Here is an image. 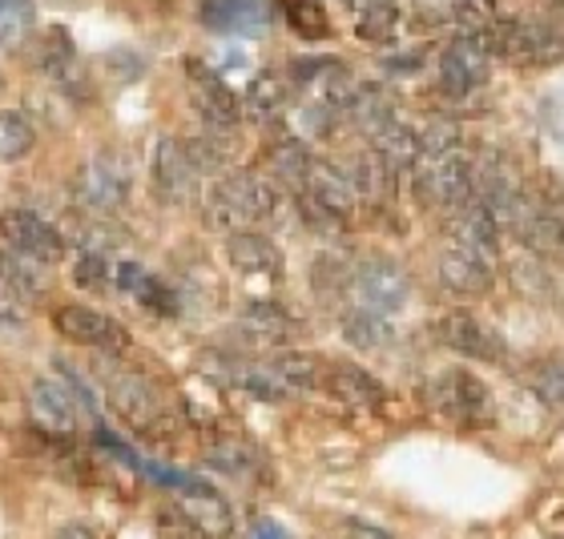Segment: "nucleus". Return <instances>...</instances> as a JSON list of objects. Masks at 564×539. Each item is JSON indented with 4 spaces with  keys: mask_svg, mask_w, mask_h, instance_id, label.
Instances as JSON below:
<instances>
[{
    "mask_svg": "<svg viewBox=\"0 0 564 539\" xmlns=\"http://www.w3.org/2000/svg\"><path fill=\"white\" fill-rule=\"evenodd\" d=\"M274 210H279V194L267 177L254 174H226L210 186V198H206V213L218 230H254V226L271 222Z\"/></svg>",
    "mask_w": 564,
    "mask_h": 539,
    "instance_id": "1",
    "label": "nucleus"
},
{
    "mask_svg": "<svg viewBox=\"0 0 564 539\" xmlns=\"http://www.w3.org/2000/svg\"><path fill=\"white\" fill-rule=\"evenodd\" d=\"M412 169H415V198L423 206L456 213L459 206L471 201V157L459 145L447 153H423Z\"/></svg>",
    "mask_w": 564,
    "mask_h": 539,
    "instance_id": "2",
    "label": "nucleus"
},
{
    "mask_svg": "<svg viewBox=\"0 0 564 539\" xmlns=\"http://www.w3.org/2000/svg\"><path fill=\"white\" fill-rule=\"evenodd\" d=\"M476 45L488 57H505L517 65H549V61L564 57V36L529 21H488L476 36Z\"/></svg>",
    "mask_w": 564,
    "mask_h": 539,
    "instance_id": "3",
    "label": "nucleus"
},
{
    "mask_svg": "<svg viewBox=\"0 0 564 539\" xmlns=\"http://www.w3.org/2000/svg\"><path fill=\"white\" fill-rule=\"evenodd\" d=\"M73 194L85 210L97 213V218H109L118 213L126 201H130V165L121 153H97L77 169V182H73Z\"/></svg>",
    "mask_w": 564,
    "mask_h": 539,
    "instance_id": "4",
    "label": "nucleus"
},
{
    "mask_svg": "<svg viewBox=\"0 0 564 539\" xmlns=\"http://www.w3.org/2000/svg\"><path fill=\"white\" fill-rule=\"evenodd\" d=\"M408 290H412V282H408L400 262H391V258L359 262V266L351 270V286H347L355 306H359V310H371V315H379V318L403 310Z\"/></svg>",
    "mask_w": 564,
    "mask_h": 539,
    "instance_id": "5",
    "label": "nucleus"
},
{
    "mask_svg": "<svg viewBox=\"0 0 564 539\" xmlns=\"http://www.w3.org/2000/svg\"><path fill=\"white\" fill-rule=\"evenodd\" d=\"M106 395L109 407L118 410V419L130 427V431L145 435V439H158L165 435V407L158 399V391L145 383L133 371H113L106 375Z\"/></svg>",
    "mask_w": 564,
    "mask_h": 539,
    "instance_id": "6",
    "label": "nucleus"
},
{
    "mask_svg": "<svg viewBox=\"0 0 564 539\" xmlns=\"http://www.w3.org/2000/svg\"><path fill=\"white\" fill-rule=\"evenodd\" d=\"M427 403H432L435 415H444V419L459 422V427H480L492 415L488 387L476 375H468V371H444V375H435L432 387H427Z\"/></svg>",
    "mask_w": 564,
    "mask_h": 539,
    "instance_id": "7",
    "label": "nucleus"
},
{
    "mask_svg": "<svg viewBox=\"0 0 564 539\" xmlns=\"http://www.w3.org/2000/svg\"><path fill=\"white\" fill-rule=\"evenodd\" d=\"M53 327H57L61 339L77 342V346H94V351H106V354H121L130 346V334L121 327L118 318L101 315L94 306H57L53 310Z\"/></svg>",
    "mask_w": 564,
    "mask_h": 539,
    "instance_id": "8",
    "label": "nucleus"
},
{
    "mask_svg": "<svg viewBox=\"0 0 564 539\" xmlns=\"http://www.w3.org/2000/svg\"><path fill=\"white\" fill-rule=\"evenodd\" d=\"M0 242H4V250L24 254V258L41 262V266L65 258V238H61L45 218H36L33 210L0 213Z\"/></svg>",
    "mask_w": 564,
    "mask_h": 539,
    "instance_id": "9",
    "label": "nucleus"
},
{
    "mask_svg": "<svg viewBox=\"0 0 564 539\" xmlns=\"http://www.w3.org/2000/svg\"><path fill=\"white\" fill-rule=\"evenodd\" d=\"M186 77H189V97H194V109L198 118L206 121L210 133H230L242 118V106H238L235 89L202 61H186Z\"/></svg>",
    "mask_w": 564,
    "mask_h": 539,
    "instance_id": "10",
    "label": "nucleus"
},
{
    "mask_svg": "<svg viewBox=\"0 0 564 539\" xmlns=\"http://www.w3.org/2000/svg\"><path fill=\"white\" fill-rule=\"evenodd\" d=\"M29 419L36 422L41 435L73 439L77 427H82V403L57 378H36L33 391H29Z\"/></svg>",
    "mask_w": 564,
    "mask_h": 539,
    "instance_id": "11",
    "label": "nucleus"
},
{
    "mask_svg": "<svg viewBox=\"0 0 564 539\" xmlns=\"http://www.w3.org/2000/svg\"><path fill=\"white\" fill-rule=\"evenodd\" d=\"M435 339L444 342L447 351L464 354V359H480V363H500L505 359V339L496 334L488 322L471 315V310H452L435 322Z\"/></svg>",
    "mask_w": 564,
    "mask_h": 539,
    "instance_id": "12",
    "label": "nucleus"
},
{
    "mask_svg": "<svg viewBox=\"0 0 564 539\" xmlns=\"http://www.w3.org/2000/svg\"><path fill=\"white\" fill-rule=\"evenodd\" d=\"M153 186H158V194L165 201H174V206H186L198 194V169H194L182 141L162 138L153 145Z\"/></svg>",
    "mask_w": 564,
    "mask_h": 539,
    "instance_id": "13",
    "label": "nucleus"
},
{
    "mask_svg": "<svg viewBox=\"0 0 564 539\" xmlns=\"http://www.w3.org/2000/svg\"><path fill=\"white\" fill-rule=\"evenodd\" d=\"M488 53H484L471 36H456L452 45L440 53V89L452 97H468L488 81Z\"/></svg>",
    "mask_w": 564,
    "mask_h": 539,
    "instance_id": "14",
    "label": "nucleus"
},
{
    "mask_svg": "<svg viewBox=\"0 0 564 539\" xmlns=\"http://www.w3.org/2000/svg\"><path fill=\"white\" fill-rule=\"evenodd\" d=\"M447 234H452V246L468 250V254H476L484 262H492L500 254V226L492 222V213L484 210L480 201L459 206L452 213V222H447Z\"/></svg>",
    "mask_w": 564,
    "mask_h": 539,
    "instance_id": "15",
    "label": "nucleus"
},
{
    "mask_svg": "<svg viewBox=\"0 0 564 539\" xmlns=\"http://www.w3.org/2000/svg\"><path fill=\"white\" fill-rule=\"evenodd\" d=\"M235 334L242 346H286L299 334V322L274 302H250L235 322Z\"/></svg>",
    "mask_w": 564,
    "mask_h": 539,
    "instance_id": "16",
    "label": "nucleus"
},
{
    "mask_svg": "<svg viewBox=\"0 0 564 539\" xmlns=\"http://www.w3.org/2000/svg\"><path fill=\"white\" fill-rule=\"evenodd\" d=\"M202 24L214 33L254 36L271 24V0H206Z\"/></svg>",
    "mask_w": 564,
    "mask_h": 539,
    "instance_id": "17",
    "label": "nucleus"
},
{
    "mask_svg": "<svg viewBox=\"0 0 564 539\" xmlns=\"http://www.w3.org/2000/svg\"><path fill=\"white\" fill-rule=\"evenodd\" d=\"M323 387H327L343 407H355V410H376L388 399V391L379 387V378L367 375L364 366H355V363H327Z\"/></svg>",
    "mask_w": 564,
    "mask_h": 539,
    "instance_id": "18",
    "label": "nucleus"
},
{
    "mask_svg": "<svg viewBox=\"0 0 564 539\" xmlns=\"http://www.w3.org/2000/svg\"><path fill=\"white\" fill-rule=\"evenodd\" d=\"M303 194L315 201V206H323L330 218H339V222H347V218L355 213V206H359V194H355V186L347 182L343 165L315 162L311 165V177H306Z\"/></svg>",
    "mask_w": 564,
    "mask_h": 539,
    "instance_id": "19",
    "label": "nucleus"
},
{
    "mask_svg": "<svg viewBox=\"0 0 564 539\" xmlns=\"http://www.w3.org/2000/svg\"><path fill=\"white\" fill-rule=\"evenodd\" d=\"M440 282L452 294H459V298H476V294H484L492 286V262L452 246L440 254Z\"/></svg>",
    "mask_w": 564,
    "mask_h": 539,
    "instance_id": "20",
    "label": "nucleus"
},
{
    "mask_svg": "<svg viewBox=\"0 0 564 539\" xmlns=\"http://www.w3.org/2000/svg\"><path fill=\"white\" fill-rule=\"evenodd\" d=\"M226 258L235 262V270L242 274H282V254L271 238H262L259 230H238V234L226 238Z\"/></svg>",
    "mask_w": 564,
    "mask_h": 539,
    "instance_id": "21",
    "label": "nucleus"
},
{
    "mask_svg": "<svg viewBox=\"0 0 564 539\" xmlns=\"http://www.w3.org/2000/svg\"><path fill=\"white\" fill-rule=\"evenodd\" d=\"M520 238V246L529 250V254H536V258H553V254H561L564 246V226L561 218H556L553 210H544V206H532L520 213V222L512 226Z\"/></svg>",
    "mask_w": 564,
    "mask_h": 539,
    "instance_id": "22",
    "label": "nucleus"
},
{
    "mask_svg": "<svg viewBox=\"0 0 564 539\" xmlns=\"http://www.w3.org/2000/svg\"><path fill=\"white\" fill-rule=\"evenodd\" d=\"M347 118L359 133L367 138H376L383 133L388 125H395V97L383 89V85H359L351 97V106H347Z\"/></svg>",
    "mask_w": 564,
    "mask_h": 539,
    "instance_id": "23",
    "label": "nucleus"
},
{
    "mask_svg": "<svg viewBox=\"0 0 564 539\" xmlns=\"http://www.w3.org/2000/svg\"><path fill=\"white\" fill-rule=\"evenodd\" d=\"M286 106H291V85L282 81L279 73H259V77L247 85V97H242V113L254 118L259 125L282 121Z\"/></svg>",
    "mask_w": 564,
    "mask_h": 539,
    "instance_id": "24",
    "label": "nucleus"
},
{
    "mask_svg": "<svg viewBox=\"0 0 564 539\" xmlns=\"http://www.w3.org/2000/svg\"><path fill=\"white\" fill-rule=\"evenodd\" d=\"M118 286L130 298H138L150 315H177V298L162 286V278H153L150 270L138 262H121L118 266Z\"/></svg>",
    "mask_w": 564,
    "mask_h": 539,
    "instance_id": "25",
    "label": "nucleus"
},
{
    "mask_svg": "<svg viewBox=\"0 0 564 539\" xmlns=\"http://www.w3.org/2000/svg\"><path fill=\"white\" fill-rule=\"evenodd\" d=\"M371 153H376L379 162L388 165V174L395 177L400 169H412V165L420 162V133L395 121V125H388L383 133L371 138Z\"/></svg>",
    "mask_w": 564,
    "mask_h": 539,
    "instance_id": "26",
    "label": "nucleus"
},
{
    "mask_svg": "<svg viewBox=\"0 0 564 539\" xmlns=\"http://www.w3.org/2000/svg\"><path fill=\"white\" fill-rule=\"evenodd\" d=\"M267 165H271V174L279 177L282 186H291L294 194H303V189H306V177H311V165H315V157L306 153L303 141L282 138V141H274L271 150H267Z\"/></svg>",
    "mask_w": 564,
    "mask_h": 539,
    "instance_id": "27",
    "label": "nucleus"
},
{
    "mask_svg": "<svg viewBox=\"0 0 564 539\" xmlns=\"http://www.w3.org/2000/svg\"><path fill=\"white\" fill-rule=\"evenodd\" d=\"M274 375L286 383V391L291 395H299V391H318L323 387V375H327V363L323 359H315V354H279V359H271Z\"/></svg>",
    "mask_w": 564,
    "mask_h": 539,
    "instance_id": "28",
    "label": "nucleus"
},
{
    "mask_svg": "<svg viewBox=\"0 0 564 539\" xmlns=\"http://www.w3.org/2000/svg\"><path fill=\"white\" fill-rule=\"evenodd\" d=\"M0 286L17 298H33V294L45 290V270H41V262L24 258V254L0 250Z\"/></svg>",
    "mask_w": 564,
    "mask_h": 539,
    "instance_id": "29",
    "label": "nucleus"
},
{
    "mask_svg": "<svg viewBox=\"0 0 564 539\" xmlns=\"http://www.w3.org/2000/svg\"><path fill=\"white\" fill-rule=\"evenodd\" d=\"M343 339L351 342V346H359V351H379V346L391 342V322L371 315V310L351 306V310L343 315Z\"/></svg>",
    "mask_w": 564,
    "mask_h": 539,
    "instance_id": "30",
    "label": "nucleus"
},
{
    "mask_svg": "<svg viewBox=\"0 0 564 539\" xmlns=\"http://www.w3.org/2000/svg\"><path fill=\"white\" fill-rule=\"evenodd\" d=\"M206 463L223 475H235V480H250L259 471V455L254 447L242 443V439H218V443L206 447Z\"/></svg>",
    "mask_w": 564,
    "mask_h": 539,
    "instance_id": "31",
    "label": "nucleus"
},
{
    "mask_svg": "<svg viewBox=\"0 0 564 539\" xmlns=\"http://www.w3.org/2000/svg\"><path fill=\"white\" fill-rule=\"evenodd\" d=\"M36 65H41L48 77H65V69L73 65V36L65 33L61 24L45 29V36H41V48H36Z\"/></svg>",
    "mask_w": 564,
    "mask_h": 539,
    "instance_id": "32",
    "label": "nucleus"
},
{
    "mask_svg": "<svg viewBox=\"0 0 564 539\" xmlns=\"http://www.w3.org/2000/svg\"><path fill=\"white\" fill-rule=\"evenodd\" d=\"M36 141V130L29 125L24 113H0V162H17L24 153L33 150Z\"/></svg>",
    "mask_w": 564,
    "mask_h": 539,
    "instance_id": "33",
    "label": "nucleus"
},
{
    "mask_svg": "<svg viewBox=\"0 0 564 539\" xmlns=\"http://www.w3.org/2000/svg\"><path fill=\"white\" fill-rule=\"evenodd\" d=\"M33 33V0H0V48H17Z\"/></svg>",
    "mask_w": 564,
    "mask_h": 539,
    "instance_id": "34",
    "label": "nucleus"
},
{
    "mask_svg": "<svg viewBox=\"0 0 564 539\" xmlns=\"http://www.w3.org/2000/svg\"><path fill=\"white\" fill-rule=\"evenodd\" d=\"M286 21H291V29L303 36V41H323V36L330 33L327 12H323V4H315V0H286Z\"/></svg>",
    "mask_w": 564,
    "mask_h": 539,
    "instance_id": "35",
    "label": "nucleus"
},
{
    "mask_svg": "<svg viewBox=\"0 0 564 539\" xmlns=\"http://www.w3.org/2000/svg\"><path fill=\"white\" fill-rule=\"evenodd\" d=\"M529 387L549 407H564V359H541L529 366Z\"/></svg>",
    "mask_w": 564,
    "mask_h": 539,
    "instance_id": "36",
    "label": "nucleus"
},
{
    "mask_svg": "<svg viewBox=\"0 0 564 539\" xmlns=\"http://www.w3.org/2000/svg\"><path fill=\"white\" fill-rule=\"evenodd\" d=\"M395 24H400V9L391 4V0H371L355 24V33L364 36V41H388L395 33Z\"/></svg>",
    "mask_w": 564,
    "mask_h": 539,
    "instance_id": "37",
    "label": "nucleus"
},
{
    "mask_svg": "<svg viewBox=\"0 0 564 539\" xmlns=\"http://www.w3.org/2000/svg\"><path fill=\"white\" fill-rule=\"evenodd\" d=\"M351 270L343 258H335V254H323V258L315 262V290L318 294H347V286H351Z\"/></svg>",
    "mask_w": 564,
    "mask_h": 539,
    "instance_id": "38",
    "label": "nucleus"
},
{
    "mask_svg": "<svg viewBox=\"0 0 564 539\" xmlns=\"http://www.w3.org/2000/svg\"><path fill=\"white\" fill-rule=\"evenodd\" d=\"M73 278H77V286H85V290H106L109 266H106V258H101V250H85L82 258H77Z\"/></svg>",
    "mask_w": 564,
    "mask_h": 539,
    "instance_id": "39",
    "label": "nucleus"
},
{
    "mask_svg": "<svg viewBox=\"0 0 564 539\" xmlns=\"http://www.w3.org/2000/svg\"><path fill=\"white\" fill-rule=\"evenodd\" d=\"M459 145V130L452 125V121H435V125H427V130L420 133V157L423 153H447Z\"/></svg>",
    "mask_w": 564,
    "mask_h": 539,
    "instance_id": "40",
    "label": "nucleus"
},
{
    "mask_svg": "<svg viewBox=\"0 0 564 539\" xmlns=\"http://www.w3.org/2000/svg\"><path fill=\"white\" fill-rule=\"evenodd\" d=\"M158 531H162V539H210L202 528H194L177 507H165L158 516Z\"/></svg>",
    "mask_w": 564,
    "mask_h": 539,
    "instance_id": "41",
    "label": "nucleus"
},
{
    "mask_svg": "<svg viewBox=\"0 0 564 539\" xmlns=\"http://www.w3.org/2000/svg\"><path fill=\"white\" fill-rule=\"evenodd\" d=\"M512 278H517V290L532 294V298H541V294H549V282H544V270L536 266V262H520V266L512 270Z\"/></svg>",
    "mask_w": 564,
    "mask_h": 539,
    "instance_id": "42",
    "label": "nucleus"
},
{
    "mask_svg": "<svg viewBox=\"0 0 564 539\" xmlns=\"http://www.w3.org/2000/svg\"><path fill=\"white\" fill-rule=\"evenodd\" d=\"M247 539H291V536H286L274 519H254V524H250V531H247Z\"/></svg>",
    "mask_w": 564,
    "mask_h": 539,
    "instance_id": "43",
    "label": "nucleus"
},
{
    "mask_svg": "<svg viewBox=\"0 0 564 539\" xmlns=\"http://www.w3.org/2000/svg\"><path fill=\"white\" fill-rule=\"evenodd\" d=\"M343 539H391L388 531L371 528V524H359V519H351V524H343Z\"/></svg>",
    "mask_w": 564,
    "mask_h": 539,
    "instance_id": "44",
    "label": "nucleus"
},
{
    "mask_svg": "<svg viewBox=\"0 0 564 539\" xmlns=\"http://www.w3.org/2000/svg\"><path fill=\"white\" fill-rule=\"evenodd\" d=\"M53 539H97L94 528H85V524H65V528L53 531Z\"/></svg>",
    "mask_w": 564,
    "mask_h": 539,
    "instance_id": "45",
    "label": "nucleus"
},
{
    "mask_svg": "<svg viewBox=\"0 0 564 539\" xmlns=\"http://www.w3.org/2000/svg\"><path fill=\"white\" fill-rule=\"evenodd\" d=\"M561 539H564V536H561Z\"/></svg>",
    "mask_w": 564,
    "mask_h": 539,
    "instance_id": "46",
    "label": "nucleus"
}]
</instances>
